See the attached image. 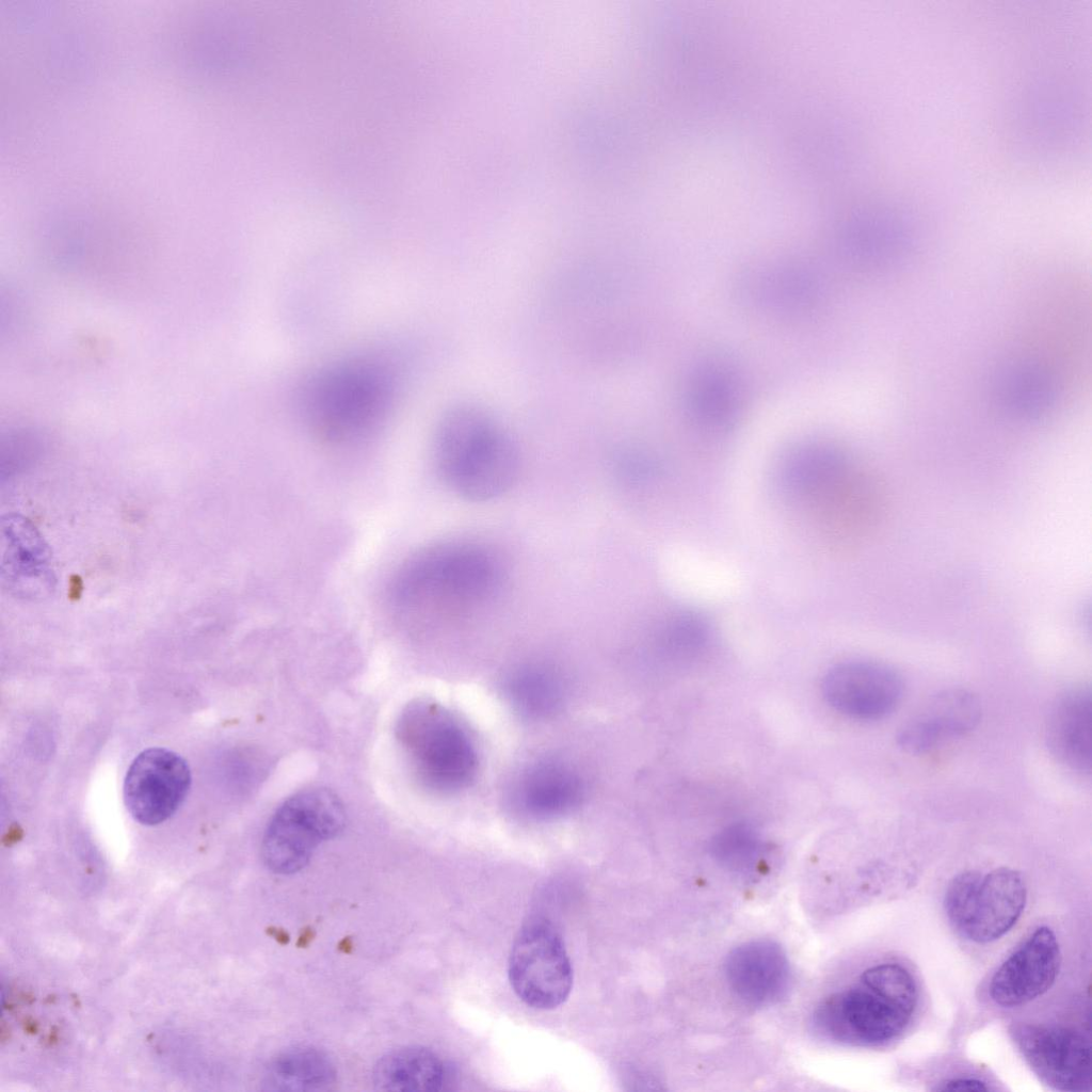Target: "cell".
I'll list each match as a JSON object with an SVG mask.
<instances>
[{
    "label": "cell",
    "mask_w": 1092,
    "mask_h": 1092,
    "mask_svg": "<svg viewBox=\"0 0 1092 1092\" xmlns=\"http://www.w3.org/2000/svg\"><path fill=\"white\" fill-rule=\"evenodd\" d=\"M497 559L471 543L428 547L395 573L388 589L394 619L412 628H434L465 619L501 585Z\"/></svg>",
    "instance_id": "1"
},
{
    "label": "cell",
    "mask_w": 1092,
    "mask_h": 1092,
    "mask_svg": "<svg viewBox=\"0 0 1092 1092\" xmlns=\"http://www.w3.org/2000/svg\"><path fill=\"white\" fill-rule=\"evenodd\" d=\"M396 375L383 359L355 356L309 375L298 395L304 423L332 445L360 441L384 422L396 394Z\"/></svg>",
    "instance_id": "2"
},
{
    "label": "cell",
    "mask_w": 1092,
    "mask_h": 1092,
    "mask_svg": "<svg viewBox=\"0 0 1092 1092\" xmlns=\"http://www.w3.org/2000/svg\"><path fill=\"white\" fill-rule=\"evenodd\" d=\"M434 459L445 484L470 501L504 494L519 469V453L505 427L485 407L463 403L440 419Z\"/></svg>",
    "instance_id": "3"
},
{
    "label": "cell",
    "mask_w": 1092,
    "mask_h": 1092,
    "mask_svg": "<svg viewBox=\"0 0 1092 1092\" xmlns=\"http://www.w3.org/2000/svg\"><path fill=\"white\" fill-rule=\"evenodd\" d=\"M397 738L420 781L438 792L469 785L478 755L466 728L449 711L430 702H414L401 713Z\"/></svg>",
    "instance_id": "4"
},
{
    "label": "cell",
    "mask_w": 1092,
    "mask_h": 1092,
    "mask_svg": "<svg viewBox=\"0 0 1092 1092\" xmlns=\"http://www.w3.org/2000/svg\"><path fill=\"white\" fill-rule=\"evenodd\" d=\"M346 825V810L328 789L312 788L288 798L271 818L262 839V857L272 871L296 872L315 849Z\"/></svg>",
    "instance_id": "5"
},
{
    "label": "cell",
    "mask_w": 1092,
    "mask_h": 1092,
    "mask_svg": "<svg viewBox=\"0 0 1092 1092\" xmlns=\"http://www.w3.org/2000/svg\"><path fill=\"white\" fill-rule=\"evenodd\" d=\"M508 971L515 994L534 1009H555L572 991L571 960L561 935L545 919L521 928L512 946Z\"/></svg>",
    "instance_id": "6"
},
{
    "label": "cell",
    "mask_w": 1092,
    "mask_h": 1092,
    "mask_svg": "<svg viewBox=\"0 0 1092 1092\" xmlns=\"http://www.w3.org/2000/svg\"><path fill=\"white\" fill-rule=\"evenodd\" d=\"M914 1012L861 983L826 998L815 1010V1030L831 1041L864 1047L897 1039Z\"/></svg>",
    "instance_id": "7"
},
{
    "label": "cell",
    "mask_w": 1092,
    "mask_h": 1092,
    "mask_svg": "<svg viewBox=\"0 0 1092 1092\" xmlns=\"http://www.w3.org/2000/svg\"><path fill=\"white\" fill-rule=\"evenodd\" d=\"M1011 1034L1026 1062L1047 1086L1066 1092L1090 1090L1091 1044L1081 1032L1057 1025L1018 1024Z\"/></svg>",
    "instance_id": "8"
},
{
    "label": "cell",
    "mask_w": 1092,
    "mask_h": 1092,
    "mask_svg": "<svg viewBox=\"0 0 1092 1092\" xmlns=\"http://www.w3.org/2000/svg\"><path fill=\"white\" fill-rule=\"evenodd\" d=\"M191 781L189 765L177 753L164 748L144 750L127 770L126 807L141 824L162 823L182 804Z\"/></svg>",
    "instance_id": "9"
},
{
    "label": "cell",
    "mask_w": 1092,
    "mask_h": 1092,
    "mask_svg": "<svg viewBox=\"0 0 1092 1092\" xmlns=\"http://www.w3.org/2000/svg\"><path fill=\"white\" fill-rule=\"evenodd\" d=\"M825 702L836 711L856 720H879L900 704L904 684L887 664L851 660L832 667L823 676Z\"/></svg>",
    "instance_id": "10"
},
{
    "label": "cell",
    "mask_w": 1092,
    "mask_h": 1092,
    "mask_svg": "<svg viewBox=\"0 0 1092 1092\" xmlns=\"http://www.w3.org/2000/svg\"><path fill=\"white\" fill-rule=\"evenodd\" d=\"M1 579L16 598L41 601L57 587L52 552L33 523L19 514L1 519Z\"/></svg>",
    "instance_id": "11"
},
{
    "label": "cell",
    "mask_w": 1092,
    "mask_h": 1092,
    "mask_svg": "<svg viewBox=\"0 0 1092 1092\" xmlns=\"http://www.w3.org/2000/svg\"><path fill=\"white\" fill-rule=\"evenodd\" d=\"M1061 964L1060 946L1048 927L1035 929L993 975L989 994L1002 1007L1025 1005L1055 982Z\"/></svg>",
    "instance_id": "12"
},
{
    "label": "cell",
    "mask_w": 1092,
    "mask_h": 1092,
    "mask_svg": "<svg viewBox=\"0 0 1092 1092\" xmlns=\"http://www.w3.org/2000/svg\"><path fill=\"white\" fill-rule=\"evenodd\" d=\"M981 704L970 691L950 688L931 696L898 733V744L911 754L927 753L966 735L980 722Z\"/></svg>",
    "instance_id": "13"
},
{
    "label": "cell",
    "mask_w": 1092,
    "mask_h": 1092,
    "mask_svg": "<svg viewBox=\"0 0 1092 1092\" xmlns=\"http://www.w3.org/2000/svg\"><path fill=\"white\" fill-rule=\"evenodd\" d=\"M748 303L778 316L813 310L823 296V283L808 264L784 261L749 271L741 284Z\"/></svg>",
    "instance_id": "14"
},
{
    "label": "cell",
    "mask_w": 1092,
    "mask_h": 1092,
    "mask_svg": "<svg viewBox=\"0 0 1092 1092\" xmlns=\"http://www.w3.org/2000/svg\"><path fill=\"white\" fill-rule=\"evenodd\" d=\"M724 971L734 994L753 1007L775 1003L789 987V961L783 948L770 940L735 947L726 957Z\"/></svg>",
    "instance_id": "15"
},
{
    "label": "cell",
    "mask_w": 1092,
    "mask_h": 1092,
    "mask_svg": "<svg viewBox=\"0 0 1092 1092\" xmlns=\"http://www.w3.org/2000/svg\"><path fill=\"white\" fill-rule=\"evenodd\" d=\"M854 475L847 456L822 443L798 447L789 453L782 467L785 487L816 510L835 500Z\"/></svg>",
    "instance_id": "16"
},
{
    "label": "cell",
    "mask_w": 1092,
    "mask_h": 1092,
    "mask_svg": "<svg viewBox=\"0 0 1092 1092\" xmlns=\"http://www.w3.org/2000/svg\"><path fill=\"white\" fill-rule=\"evenodd\" d=\"M1026 898V884L1018 871L1001 867L982 876L971 917L962 934L978 944L999 940L1019 919Z\"/></svg>",
    "instance_id": "17"
},
{
    "label": "cell",
    "mask_w": 1092,
    "mask_h": 1092,
    "mask_svg": "<svg viewBox=\"0 0 1092 1092\" xmlns=\"http://www.w3.org/2000/svg\"><path fill=\"white\" fill-rule=\"evenodd\" d=\"M582 794L580 775L567 764L547 759L531 765L520 774L513 800L523 814L551 819L577 807Z\"/></svg>",
    "instance_id": "18"
},
{
    "label": "cell",
    "mask_w": 1092,
    "mask_h": 1092,
    "mask_svg": "<svg viewBox=\"0 0 1092 1092\" xmlns=\"http://www.w3.org/2000/svg\"><path fill=\"white\" fill-rule=\"evenodd\" d=\"M1092 698L1089 687H1076L1057 697L1048 713L1045 739L1064 766L1090 773L1092 766Z\"/></svg>",
    "instance_id": "19"
},
{
    "label": "cell",
    "mask_w": 1092,
    "mask_h": 1092,
    "mask_svg": "<svg viewBox=\"0 0 1092 1092\" xmlns=\"http://www.w3.org/2000/svg\"><path fill=\"white\" fill-rule=\"evenodd\" d=\"M448 1071L432 1050L410 1046L391 1050L376 1062L373 1083L392 1092H437L448 1083Z\"/></svg>",
    "instance_id": "20"
},
{
    "label": "cell",
    "mask_w": 1092,
    "mask_h": 1092,
    "mask_svg": "<svg viewBox=\"0 0 1092 1092\" xmlns=\"http://www.w3.org/2000/svg\"><path fill=\"white\" fill-rule=\"evenodd\" d=\"M690 416L706 428L730 423L739 410L740 391L736 379L725 368L706 365L690 376L686 394Z\"/></svg>",
    "instance_id": "21"
},
{
    "label": "cell",
    "mask_w": 1092,
    "mask_h": 1092,
    "mask_svg": "<svg viewBox=\"0 0 1092 1092\" xmlns=\"http://www.w3.org/2000/svg\"><path fill=\"white\" fill-rule=\"evenodd\" d=\"M335 1065L322 1050L298 1046L277 1055L267 1067L264 1086L271 1091H317L332 1085Z\"/></svg>",
    "instance_id": "22"
},
{
    "label": "cell",
    "mask_w": 1092,
    "mask_h": 1092,
    "mask_svg": "<svg viewBox=\"0 0 1092 1092\" xmlns=\"http://www.w3.org/2000/svg\"><path fill=\"white\" fill-rule=\"evenodd\" d=\"M507 690L513 705L531 718L552 713L563 697L559 676L540 665H528L515 671L508 679Z\"/></svg>",
    "instance_id": "23"
},
{
    "label": "cell",
    "mask_w": 1092,
    "mask_h": 1092,
    "mask_svg": "<svg viewBox=\"0 0 1092 1092\" xmlns=\"http://www.w3.org/2000/svg\"><path fill=\"white\" fill-rule=\"evenodd\" d=\"M713 860L724 869L750 874L760 865L766 847L759 832L745 821L727 824L709 842Z\"/></svg>",
    "instance_id": "24"
},
{
    "label": "cell",
    "mask_w": 1092,
    "mask_h": 1092,
    "mask_svg": "<svg viewBox=\"0 0 1092 1092\" xmlns=\"http://www.w3.org/2000/svg\"><path fill=\"white\" fill-rule=\"evenodd\" d=\"M861 983L903 1008L915 1011L917 986L910 971L902 965L882 963L871 966L862 974Z\"/></svg>",
    "instance_id": "25"
},
{
    "label": "cell",
    "mask_w": 1092,
    "mask_h": 1092,
    "mask_svg": "<svg viewBox=\"0 0 1092 1092\" xmlns=\"http://www.w3.org/2000/svg\"><path fill=\"white\" fill-rule=\"evenodd\" d=\"M709 639V626L694 612H682L668 621L662 629L661 644L675 657L682 659L698 654Z\"/></svg>",
    "instance_id": "26"
},
{
    "label": "cell",
    "mask_w": 1092,
    "mask_h": 1092,
    "mask_svg": "<svg viewBox=\"0 0 1092 1092\" xmlns=\"http://www.w3.org/2000/svg\"><path fill=\"white\" fill-rule=\"evenodd\" d=\"M981 878L982 874L978 871H964L957 874L946 888L945 912L951 925L960 933H963L971 917Z\"/></svg>",
    "instance_id": "27"
},
{
    "label": "cell",
    "mask_w": 1092,
    "mask_h": 1092,
    "mask_svg": "<svg viewBox=\"0 0 1092 1092\" xmlns=\"http://www.w3.org/2000/svg\"><path fill=\"white\" fill-rule=\"evenodd\" d=\"M940 1091H989L990 1087L985 1081L971 1077L951 1078L938 1087Z\"/></svg>",
    "instance_id": "28"
}]
</instances>
